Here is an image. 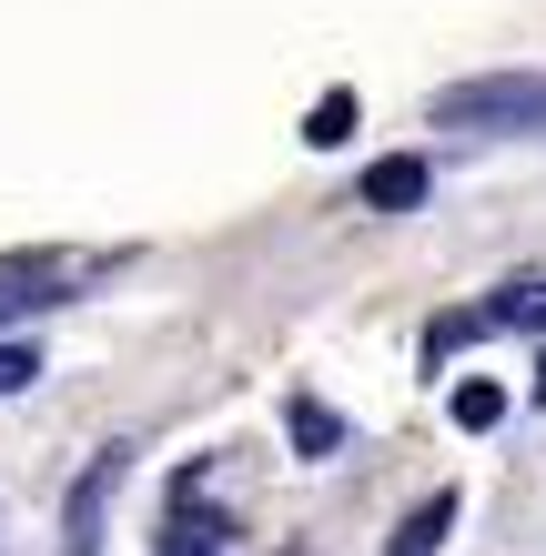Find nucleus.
<instances>
[{"mask_svg":"<svg viewBox=\"0 0 546 556\" xmlns=\"http://www.w3.org/2000/svg\"><path fill=\"white\" fill-rule=\"evenodd\" d=\"M435 132H546V72H475L426 102Z\"/></svg>","mask_w":546,"mask_h":556,"instance_id":"nucleus-1","label":"nucleus"},{"mask_svg":"<svg viewBox=\"0 0 546 556\" xmlns=\"http://www.w3.org/2000/svg\"><path fill=\"white\" fill-rule=\"evenodd\" d=\"M536 405H546V344H536Z\"/></svg>","mask_w":546,"mask_h":556,"instance_id":"nucleus-12","label":"nucleus"},{"mask_svg":"<svg viewBox=\"0 0 546 556\" xmlns=\"http://www.w3.org/2000/svg\"><path fill=\"white\" fill-rule=\"evenodd\" d=\"M283 435H294L304 466H325V455H344V415L325 395H283Z\"/></svg>","mask_w":546,"mask_h":556,"instance_id":"nucleus-5","label":"nucleus"},{"mask_svg":"<svg viewBox=\"0 0 546 556\" xmlns=\"http://www.w3.org/2000/svg\"><path fill=\"white\" fill-rule=\"evenodd\" d=\"M475 334H486V324H475V304L435 314V324H426V375H435V365H445V354H456V344H475Z\"/></svg>","mask_w":546,"mask_h":556,"instance_id":"nucleus-10","label":"nucleus"},{"mask_svg":"<svg viewBox=\"0 0 546 556\" xmlns=\"http://www.w3.org/2000/svg\"><path fill=\"white\" fill-rule=\"evenodd\" d=\"M475 324H486V334H536L546 344V283H496L486 304H475Z\"/></svg>","mask_w":546,"mask_h":556,"instance_id":"nucleus-6","label":"nucleus"},{"mask_svg":"<svg viewBox=\"0 0 546 556\" xmlns=\"http://www.w3.org/2000/svg\"><path fill=\"white\" fill-rule=\"evenodd\" d=\"M81 274H102V264H81V253H11V264H0V324L72 304V283H81Z\"/></svg>","mask_w":546,"mask_h":556,"instance_id":"nucleus-2","label":"nucleus"},{"mask_svg":"<svg viewBox=\"0 0 546 556\" xmlns=\"http://www.w3.org/2000/svg\"><path fill=\"white\" fill-rule=\"evenodd\" d=\"M426 192H435V162L426 152H374L365 182H355V203L365 213H426Z\"/></svg>","mask_w":546,"mask_h":556,"instance_id":"nucleus-4","label":"nucleus"},{"mask_svg":"<svg viewBox=\"0 0 546 556\" xmlns=\"http://www.w3.org/2000/svg\"><path fill=\"white\" fill-rule=\"evenodd\" d=\"M445 415H456V435H496V425H506V384L496 375H466L456 395H445Z\"/></svg>","mask_w":546,"mask_h":556,"instance_id":"nucleus-8","label":"nucleus"},{"mask_svg":"<svg viewBox=\"0 0 546 556\" xmlns=\"http://www.w3.org/2000/svg\"><path fill=\"white\" fill-rule=\"evenodd\" d=\"M355 122H365L355 91H325V102L304 112V142H314V152H334V142H355Z\"/></svg>","mask_w":546,"mask_h":556,"instance_id":"nucleus-9","label":"nucleus"},{"mask_svg":"<svg viewBox=\"0 0 546 556\" xmlns=\"http://www.w3.org/2000/svg\"><path fill=\"white\" fill-rule=\"evenodd\" d=\"M122 496V445H102L91 466L72 476V496H61V556H102V516Z\"/></svg>","mask_w":546,"mask_h":556,"instance_id":"nucleus-3","label":"nucleus"},{"mask_svg":"<svg viewBox=\"0 0 546 556\" xmlns=\"http://www.w3.org/2000/svg\"><path fill=\"white\" fill-rule=\"evenodd\" d=\"M456 516H466V496H456V485H435V496L395 527V546H384V556H435L445 536H456Z\"/></svg>","mask_w":546,"mask_h":556,"instance_id":"nucleus-7","label":"nucleus"},{"mask_svg":"<svg viewBox=\"0 0 546 556\" xmlns=\"http://www.w3.org/2000/svg\"><path fill=\"white\" fill-rule=\"evenodd\" d=\"M30 384H41V344L0 334V395H30Z\"/></svg>","mask_w":546,"mask_h":556,"instance_id":"nucleus-11","label":"nucleus"}]
</instances>
